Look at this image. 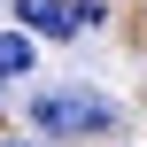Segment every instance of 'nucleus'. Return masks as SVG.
<instances>
[{
	"instance_id": "f257e3e1",
	"label": "nucleus",
	"mask_w": 147,
	"mask_h": 147,
	"mask_svg": "<svg viewBox=\"0 0 147 147\" xmlns=\"http://www.w3.org/2000/svg\"><path fill=\"white\" fill-rule=\"evenodd\" d=\"M31 124L54 132V140H101V132L124 124V109L93 85H62V93H31Z\"/></svg>"
},
{
	"instance_id": "f03ea898",
	"label": "nucleus",
	"mask_w": 147,
	"mask_h": 147,
	"mask_svg": "<svg viewBox=\"0 0 147 147\" xmlns=\"http://www.w3.org/2000/svg\"><path fill=\"white\" fill-rule=\"evenodd\" d=\"M16 16H23L31 39H78V31H85L70 0H16Z\"/></svg>"
},
{
	"instance_id": "7ed1b4c3",
	"label": "nucleus",
	"mask_w": 147,
	"mask_h": 147,
	"mask_svg": "<svg viewBox=\"0 0 147 147\" xmlns=\"http://www.w3.org/2000/svg\"><path fill=\"white\" fill-rule=\"evenodd\" d=\"M31 70V31H0V78H23Z\"/></svg>"
},
{
	"instance_id": "20e7f679",
	"label": "nucleus",
	"mask_w": 147,
	"mask_h": 147,
	"mask_svg": "<svg viewBox=\"0 0 147 147\" xmlns=\"http://www.w3.org/2000/svg\"><path fill=\"white\" fill-rule=\"evenodd\" d=\"M70 8H78V23H85V31H101V23H109V8H101V0H70Z\"/></svg>"
}]
</instances>
